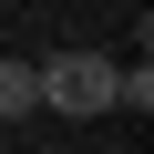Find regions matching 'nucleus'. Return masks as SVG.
<instances>
[{
	"label": "nucleus",
	"instance_id": "nucleus-1",
	"mask_svg": "<svg viewBox=\"0 0 154 154\" xmlns=\"http://www.w3.org/2000/svg\"><path fill=\"white\" fill-rule=\"evenodd\" d=\"M113 82H123L113 51H51L41 62V103L72 113V123H82V113H113Z\"/></svg>",
	"mask_w": 154,
	"mask_h": 154
},
{
	"label": "nucleus",
	"instance_id": "nucleus-2",
	"mask_svg": "<svg viewBox=\"0 0 154 154\" xmlns=\"http://www.w3.org/2000/svg\"><path fill=\"white\" fill-rule=\"evenodd\" d=\"M21 113H41V62L0 51V123H21Z\"/></svg>",
	"mask_w": 154,
	"mask_h": 154
}]
</instances>
